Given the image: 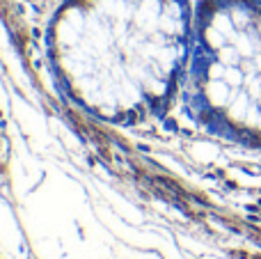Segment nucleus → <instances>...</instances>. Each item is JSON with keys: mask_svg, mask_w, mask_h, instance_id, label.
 Segmentation results:
<instances>
[{"mask_svg": "<svg viewBox=\"0 0 261 259\" xmlns=\"http://www.w3.org/2000/svg\"><path fill=\"white\" fill-rule=\"evenodd\" d=\"M208 101L239 133L261 140V0H225L208 9Z\"/></svg>", "mask_w": 261, "mask_h": 259, "instance_id": "nucleus-1", "label": "nucleus"}]
</instances>
